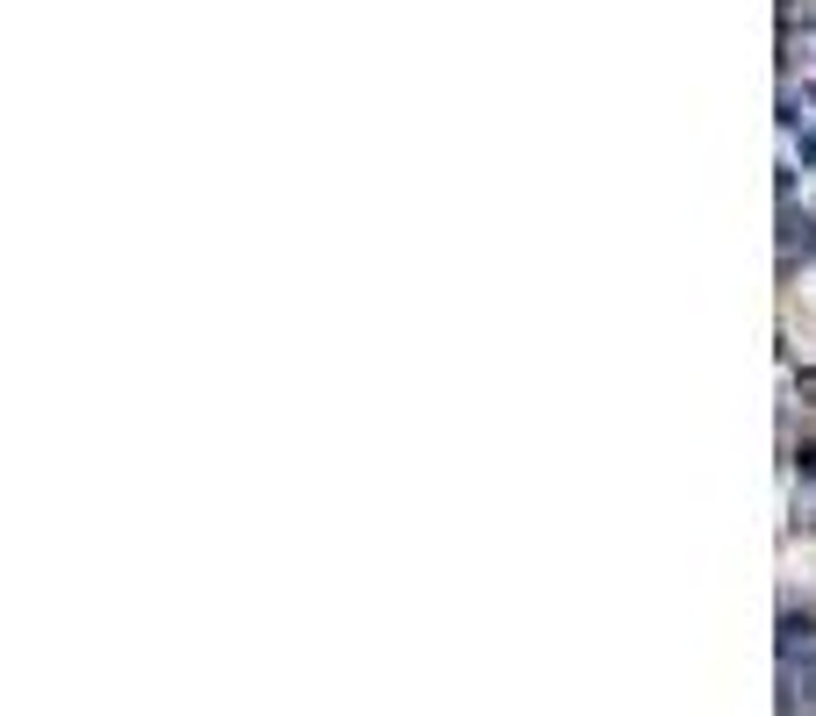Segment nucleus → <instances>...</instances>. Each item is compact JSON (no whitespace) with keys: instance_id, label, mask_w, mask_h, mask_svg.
Here are the masks:
<instances>
[{"instance_id":"1","label":"nucleus","mask_w":816,"mask_h":716,"mask_svg":"<svg viewBox=\"0 0 816 716\" xmlns=\"http://www.w3.org/2000/svg\"><path fill=\"white\" fill-rule=\"evenodd\" d=\"M781 645H788V652L809 645V616H781Z\"/></svg>"},{"instance_id":"2","label":"nucleus","mask_w":816,"mask_h":716,"mask_svg":"<svg viewBox=\"0 0 816 716\" xmlns=\"http://www.w3.org/2000/svg\"><path fill=\"white\" fill-rule=\"evenodd\" d=\"M788 244H802V251H816V222H809V215H788Z\"/></svg>"},{"instance_id":"3","label":"nucleus","mask_w":816,"mask_h":716,"mask_svg":"<svg viewBox=\"0 0 816 716\" xmlns=\"http://www.w3.org/2000/svg\"><path fill=\"white\" fill-rule=\"evenodd\" d=\"M802 158H809V165H816V137H802Z\"/></svg>"}]
</instances>
